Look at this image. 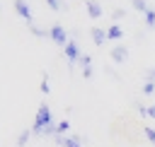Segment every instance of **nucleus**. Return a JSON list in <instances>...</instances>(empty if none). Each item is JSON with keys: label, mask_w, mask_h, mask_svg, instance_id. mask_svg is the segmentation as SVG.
<instances>
[{"label": "nucleus", "mask_w": 155, "mask_h": 147, "mask_svg": "<svg viewBox=\"0 0 155 147\" xmlns=\"http://www.w3.org/2000/svg\"><path fill=\"white\" fill-rule=\"evenodd\" d=\"M155 92V82H145L143 84V94H153Z\"/></svg>", "instance_id": "nucleus-19"}, {"label": "nucleus", "mask_w": 155, "mask_h": 147, "mask_svg": "<svg viewBox=\"0 0 155 147\" xmlns=\"http://www.w3.org/2000/svg\"><path fill=\"white\" fill-rule=\"evenodd\" d=\"M143 17H145V27H150V29H153V27H155V7H150Z\"/></svg>", "instance_id": "nucleus-13"}, {"label": "nucleus", "mask_w": 155, "mask_h": 147, "mask_svg": "<svg viewBox=\"0 0 155 147\" xmlns=\"http://www.w3.org/2000/svg\"><path fill=\"white\" fill-rule=\"evenodd\" d=\"M48 125H56V123H53V118H51V108H48V104H39L36 116H34L31 133H34V135H44Z\"/></svg>", "instance_id": "nucleus-1"}, {"label": "nucleus", "mask_w": 155, "mask_h": 147, "mask_svg": "<svg viewBox=\"0 0 155 147\" xmlns=\"http://www.w3.org/2000/svg\"><path fill=\"white\" fill-rule=\"evenodd\" d=\"M34 133H31V128H24L19 135H17V147H24L27 142H29V137H31Z\"/></svg>", "instance_id": "nucleus-9"}, {"label": "nucleus", "mask_w": 155, "mask_h": 147, "mask_svg": "<svg viewBox=\"0 0 155 147\" xmlns=\"http://www.w3.org/2000/svg\"><path fill=\"white\" fill-rule=\"evenodd\" d=\"M68 130H70V120L68 118H63L61 123H56V135H65Z\"/></svg>", "instance_id": "nucleus-12"}, {"label": "nucleus", "mask_w": 155, "mask_h": 147, "mask_svg": "<svg viewBox=\"0 0 155 147\" xmlns=\"http://www.w3.org/2000/svg\"><path fill=\"white\" fill-rule=\"evenodd\" d=\"M29 31H31V34H34V36H39V39H41V36H46V34H48V31H44V29H39V27H36V24H31V27H29Z\"/></svg>", "instance_id": "nucleus-17"}, {"label": "nucleus", "mask_w": 155, "mask_h": 147, "mask_svg": "<svg viewBox=\"0 0 155 147\" xmlns=\"http://www.w3.org/2000/svg\"><path fill=\"white\" fill-rule=\"evenodd\" d=\"M63 55L68 58V63H70V67L75 65V60H80V48H78V43H75V39H70L68 43H65V48H63Z\"/></svg>", "instance_id": "nucleus-4"}, {"label": "nucleus", "mask_w": 155, "mask_h": 147, "mask_svg": "<svg viewBox=\"0 0 155 147\" xmlns=\"http://www.w3.org/2000/svg\"><path fill=\"white\" fill-rule=\"evenodd\" d=\"M39 89H41V94H48V89H51V87H48V75H46V72H41V87H39Z\"/></svg>", "instance_id": "nucleus-15"}, {"label": "nucleus", "mask_w": 155, "mask_h": 147, "mask_svg": "<svg viewBox=\"0 0 155 147\" xmlns=\"http://www.w3.org/2000/svg\"><path fill=\"white\" fill-rule=\"evenodd\" d=\"M124 36V29L119 27V24H111L109 29H107V39H121Z\"/></svg>", "instance_id": "nucleus-10"}, {"label": "nucleus", "mask_w": 155, "mask_h": 147, "mask_svg": "<svg viewBox=\"0 0 155 147\" xmlns=\"http://www.w3.org/2000/svg\"><path fill=\"white\" fill-rule=\"evenodd\" d=\"M90 36H92V41H94L97 46H102V43L107 41V31H104L102 27H92V29H90Z\"/></svg>", "instance_id": "nucleus-8"}, {"label": "nucleus", "mask_w": 155, "mask_h": 147, "mask_svg": "<svg viewBox=\"0 0 155 147\" xmlns=\"http://www.w3.org/2000/svg\"><path fill=\"white\" fill-rule=\"evenodd\" d=\"M53 142L61 147H82L85 137L82 135H53Z\"/></svg>", "instance_id": "nucleus-3"}, {"label": "nucleus", "mask_w": 155, "mask_h": 147, "mask_svg": "<svg viewBox=\"0 0 155 147\" xmlns=\"http://www.w3.org/2000/svg\"><path fill=\"white\" fill-rule=\"evenodd\" d=\"M85 7H87V14L92 17V19H97V17H102V5H99V0H85Z\"/></svg>", "instance_id": "nucleus-7"}, {"label": "nucleus", "mask_w": 155, "mask_h": 147, "mask_svg": "<svg viewBox=\"0 0 155 147\" xmlns=\"http://www.w3.org/2000/svg\"><path fill=\"white\" fill-rule=\"evenodd\" d=\"M15 10H17V14H19L22 19H27V24H29V27L34 24V17H31V7L27 5V0H15Z\"/></svg>", "instance_id": "nucleus-5"}, {"label": "nucleus", "mask_w": 155, "mask_h": 147, "mask_svg": "<svg viewBox=\"0 0 155 147\" xmlns=\"http://www.w3.org/2000/svg\"><path fill=\"white\" fill-rule=\"evenodd\" d=\"M136 108H138V113H140V116H143V118H145V116H148V106H140V104H136Z\"/></svg>", "instance_id": "nucleus-24"}, {"label": "nucleus", "mask_w": 155, "mask_h": 147, "mask_svg": "<svg viewBox=\"0 0 155 147\" xmlns=\"http://www.w3.org/2000/svg\"><path fill=\"white\" fill-rule=\"evenodd\" d=\"M143 133H145V137L155 145V128H150V125H143Z\"/></svg>", "instance_id": "nucleus-16"}, {"label": "nucleus", "mask_w": 155, "mask_h": 147, "mask_svg": "<svg viewBox=\"0 0 155 147\" xmlns=\"http://www.w3.org/2000/svg\"><path fill=\"white\" fill-rule=\"evenodd\" d=\"M46 2H48V7H51V10H56V12L68 10V2H65V0H46Z\"/></svg>", "instance_id": "nucleus-11"}, {"label": "nucleus", "mask_w": 155, "mask_h": 147, "mask_svg": "<svg viewBox=\"0 0 155 147\" xmlns=\"http://www.w3.org/2000/svg\"><path fill=\"white\" fill-rule=\"evenodd\" d=\"M145 82H155V67H148L145 70Z\"/></svg>", "instance_id": "nucleus-20"}, {"label": "nucleus", "mask_w": 155, "mask_h": 147, "mask_svg": "<svg viewBox=\"0 0 155 147\" xmlns=\"http://www.w3.org/2000/svg\"><path fill=\"white\" fill-rule=\"evenodd\" d=\"M124 14H126V10H124V7H116V10L111 12V17H114V19H121Z\"/></svg>", "instance_id": "nucleus-21"}, {"label": "nucleus", "mask_w": 155, "mask_h": 147, "mask_svg": "<svg viewBox=\"0 0 155 147\" xmlns=\"http://www.w3.org/2000/svg\"><path fill=\"white\" fill-rule=\"evenodd\" d=\"M87 65H92V58H90L87 53H82V55H80V67H87Z\"/></svg>", "instance_id": "nucleus-18"}, {"label": "nucleus", "mask_w": 155, "mask_h": 147, "mask_svg": "<svg viewBox=\"0 0 155 147\" xmlns=\"http://www.w3.org/2000/svg\"><path fill=\"white\" fill-rule=\"evenodd\" d=\"M48 36H51L53 43H58V46H63V48H65V43L70 41V36H68V31H65L63 24H53V27L48 29Z\"/></svg>", "instance_id": "nucleus-2"}, {"label": "nucleus", "mask_w": 155, "mask_h": 147, "mask_svg": "<svg viewBox=\"0 0 155 147\" xmlns=\"http://www.w3.org/2000/svg\"><path fill=\"white\" fill-rule=\"evenodd\" d=\"M131 5H133L136 10H140L143 14H145V12L150 10V5H148V0H131Z\"/></svg>", "instance_id": "nucleus-14"}, {"label": "nucleus", "mask_w": 155, "mask_h": 147, "mask_svg": "<svg viewBox=\"0 0 155 147\" xmlns=\"http://www.w3.org/2000/svg\"><path fill=\"white\" fill-rule=\"evenodd\" d=\"M148 116H150V118H155V106H150V108H148Z\"/></svg>", "instance_id": "nucleus-25"}, {"label": "nucleus", "mask_w": 155, "mask_h": 147, "mask_svg": "<svg viewBox=\"0 0 155 147\" xmlns=\"http://www.w3.org/2000/svg\"><path fill=\"white\" fill-rule=\"evenodd\" d=\"M104 72H107L111 80H119V72H116V70H111V67H104Z\"/></svg>", "instance_id": "nucleus-23"}, {"label": "nucleus", "mask_w": 155, "mask_h": 147, "mask_svg": "<svg viewBox=\"0 0 155 147\" xmlns=\"http://www.w3.org/2000/svg\"><path fill=\"white\" fill-rule=\"evenodd\" d=\"M82 77H85V80H90V77H92V65L82 67Z\"/></svg>", "instance_id": "nucleus-22"}, {"label": "nucleus", "mask_w": 155, "mask_h": 147, "mask_svg": "<svg viewBox=\"0 0 155 147\" xmlns=\"http://www.w3.org/2000/svg\"><path fill=\"white\" fill-rule=\"evenodd\" d=\"M109 55H111L114 63H124V60L128 58V48H126V46H114V48L109 51Z\"/></svg>", "instance_id": "nucleus-6"}]
</instances>
